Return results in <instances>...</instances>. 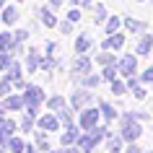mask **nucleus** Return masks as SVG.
<instances>
[{"label":"nucleus","instance_id":"nucleus-7","mask_svg":"<svg viewBox=\"0 0 153 153\" xmlns=\"http://www.w3.org/2000/svg\"><path fill=\"white\" fill-rule=\"evenodd\" d=\"M39 16H42V21H44L47 26H55V24H57V21H55V16L49 13V8H39Z\"/></svg>","mask_w":153,"mask_h":153},{"label":"nucleus","instance_id":"nucleus-21","mask_svg":"<svg viewBox=\"0 0 153 153\" xmlns=\"http://www.w3.org/2000/svg\"><path fill=\"white\" fill-rule=\"evenodd\" d=\"M99 81H101V78H96V75H91V78H86V83H88V86H99Z\"/></svg>","mask_w":153,"mask_h":153},{"label":"nucleus","instance_id":"nucleus-23","mask_svg":"<svg viewBox=\"0 0 153 153\" xmlns=\"http://www.w3.org/2000/svg\"><path fill=\"white\" fill-rule=\"evenodd\" d=\"M16 39H18V42L26 39V29H18V31H16Z\"/></svg>","mask_w":153,"mask_h":153},{"label":"nucleus","instance_id":"nucleus-19","mask_svg":"<svg viewBox=\"0 0 153 153\" xmlns=\"http://www.w3.org/2000/svg\"><path fill=\"white\" fill-rule=\"evenodd\" d=\"M112 91H114V94H122V91H125V86H122L120 81H117V83L112 81Z\"/></svg>","mask_w":153,"mask_h":153},{"label":"nucleus","instance_id":"nucleus-22","mask_svg":"<svg viewBox=\"0 0 153 153\" xmlns=\"http://www.w3.org/2000/svg\"><path fill=\"white\" fill-rule=\"evenodd\" d=\"M143 81H153V68H148V70L143 73Z\"/></svg>","mask_w":153,"mask_h":153},{"label":"nucleus","instance_id":"nucleus-25","mask_svg":"<svg viewBox=\"0 0 153 153\" xmlns=\"http://www.w3.org/2000/svg\"><path fill=\"white\" fill-rule=\"evenodd\" d=\"M49 3H52V5H55V8H57V5H60V3H62V0H49Z\"/></svg>","mask_w":153,"mask_h":153},{"label":"nucleus","instance_id":"nucleus-10","mask_svg":"<svg viewBox=\"0 0 153 153\" xmlns=\"http://www.w3.org/2000/svg\"><path fill=\"white\" fill-rule=\"evenodd\" d=\"M86 101H88V94H86V91H78V94H75V99H73V104H75V106L86 104Z\"/></svg>","mask_w":153,"mask_h":153},{"label":"nucleus","instance_id":"nucleus-11","mask_svg":"<svg viewBox=\"0 0 153 153\" xmlns=\"http://www.w3.org/2000/svg\"><path fill=\"white\" fill-rule=\"evenodd\" d=\"M117 29H120V18L114 16V18H109V21H106V31H109V34H114Z\"/></svg>","mask_w":153,"mask_h":153},{"label":"nucleus","instance_id":"nucleus-3","mask_svg":"<svg viewBox=\"0 0 153 153\" xmlns=\"http://www.w3.org/2000/svg\"><path fill=\"white\" fill-rule=\"evenodd\" d=\"M26 101H34V104L42 101V88L39 86H29V88H26Z\"/></svg>","mask_w":153,"mask_h":153},{"label":"nucleus","instance_id":"nucleus-12","mask_svg":"<svg viewBox=\"0 0 153 153\" xmlns=\"http://www.w3.org/2000/svg\"><path fill=\"white\" fill-rule=\"evenodd\" d=\"M148 49H151V39L145 36V39H140V44H137V52H140V55H148Z\"/></svg>","mask_w":153,"mask_h":153},{"label":"nucleus","instance_id":"nucleus-24","mask_svg":"<svg viewBox=\"0 0 153 153\" xmlns=\"http://www.w3.org/2000/svg\"><path fill=\"white\" fill-rule=\"evenodd\" d=\"M70 3H75V5H88L91 0H70Z\"/></svg>","mask_w":153,"mask_h":153},{"label":"nucleus","instance_id":"nucleus-9","mask_svg":"<svg viewBox=\"0 0 153 153\" xmlns=\"http://www.w3.org/2000/svg\"><path fill=\"white\" fill-rule=\"evenodd\" d=\"M5 104H8L10 109H21V106H24V99H21V96H10Z\"/></svg>","mask_w":153,"mask_h":153},{"label":"nucleus","instance_id":"nucleus-16","mask_svg":"<svg viewBox=\"0 0 153 153\" xmlns=\"http://www.w3.org/2000/svg\"><path fill=\"white\" fill-rule=\"evenodd\" d=\"M106 18V8L104 5H96V21H104Z\"/></svg>","mask_w":153,"mask_h":153},{"label":"nucleus","instance_id":"nucleus-15","mask_svg":"<svg viewBox=\"0 0 153 153\" xmlns=\"http://www.w3.org/2000/svg\"><path fill=\"white\" fill-rule=\"evenodd\" d=\"M104 78H106V81H114V78H117V68H106V70H104Z\"/></svg>","mask_w":153,"mask_h":153},{"label":"nucleus","instance_id":"nucleus-5","mask_svg":"<svg viewBox=\"0 0 153 153\" xmlns=\"http://www.w3.org/2000/svg\"><path fill=\"white\" fill-rule=\"evenodd\" d=\"M73 70L78 73V75H83V73L88 70V60H86V57H78V60L73 62Z\"/></svg>","mask_w":153,"mask_h":153},{"label":"nucleus","instance_id":"nucleus-8","mask_svg":"<svg viewBox=\"0 0 153 153\" xmlns=\"http://www.w3.org/2000/svg\"><path fill=\"white\" fill-rule=\"evenodd\" d=\"M125 24H127V29H132V31H135V29H137V31H143V29H145L143 21H132V18H125Z\"/></svg>","mask_w":153,"mask_h":153},{"label":"nucleus","instance_id":"nucleus-2","mask_svg":"<svg viewBox=\"0 0 153 153\" xmlns=\"http://www.w3.org/2000/svg\"><path fill=\"white\" fill-rule=\"evenodd\" d=\"M83 127H86V130H94V125H96V109H88V112H86V114H83Z\"/></svg>","mask_w":153,"mask_h":153},{"label":"nucleus","instance_id":"nucleus-6","mask_svg":"<svg viewBox=\"0 0 153 153\" xmlns=\"http://www.w3.org/2000/svg\"><path fill=\"white\" fill-rule=\"evenodd\" d=\"M3 21H5V24H16L18 21V10L16 8H5L3 10Z\"/></svg>","mask_w":153,"mask_h":153},{"label":"nucleus","instance_id":"nucleus-13","mask_svg":"<svg viewBox=\"0 0 153 153\" xmlns=\"http://www.w3.org/2000/svg\"><path fill=\"white\" fill-rule=\"evenodd\" d=\"M0 47H3V49L13 47V36H10V34H3V36H0Z\"/></svg>","mask_w":153,"mask_h":153},{"label":"nucleus","instance_id":"nucleus-4","mask_svg":"<svg viewBox=\"0 0 153 153\" xmlns=\"http://www.w3.org/2000/svg\"><path fill=\"white\" fill-rule=\"evenodd\" d=\"M122 42H125V39H122V34H112V36L104 42V47H106V49H120Z\"/></svg>","mask_w":153,"mask_h":153},{"label":"nucleus","instance_id":"nucleus-1","mask_svg":"<svg viewBox=\"0 0 153 153\" xmlns=\"http://www.w3.org/2000/svg\"><path fill=\"white\" fill-rule=\"evenodd\" d=\"M120 70L125 73V75H132V73H135V57H125L120 62Z\"/></svg>","mask_w":153,"mask_h":153},{"label":"nucleus","instance_id":"nucleus-17","mask_svg":"<svg viewBox=\"0 0 153 153\" xmlns=\"http://www.w3.org/2000/svg\"><path fill=\"white\" fill-rule=\"evenodd\" d=\"M42 125H44V127H57V120H55V117H44Z\"/></svg>","mask_w":153,"mask_h":153},{"label":"nucleus","instance_id":"nucleus-20","mask_svg":"<svg viewBox=\"0 0 153 153\" xmlns=\"http://www.w3.org/2000/svg\"><path fill=\"white\" fill-rule=\"evenodd\" d=\"M78 18H81V10H70L68 13V21H78Z\"/></svg>","mask_w":153,"mask_h":153},{"label":"nucleus","instance_id":"nucleus-14","mask_svg":"<svg viewBox=\"0 0 153 153\" xmlns=\"http://www.w3.org/2000/svg\"><path fill=\"white\" fill-rule=\"evenodd\" d=\"M86 49H88V36H81L75 44V52H86Z\"/></svg>","mask_w":153,"mask_h":153},{"label":"nucleus","instance_id":"nucleus-18","mask_svg":"<svg viewBox=\"0 0 153 153\" xmlns=\"http://www.w3.org/2000/svg\"><path fill=\"white\" fill-rule=\"evenodd\" d=\"M101 112H104V117H109V120L114 117V109H112L109 104H101Z\"/></svg>","mask_w":153,"mask_h":153}]
</instances>
